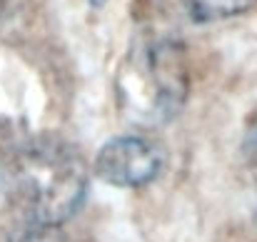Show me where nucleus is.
Returning <instances> with one entry per match:
<instances>
[{"instance_id":"nucleus-1","label":"nucleus","mask_w":257,"mask_h":242,"mask_svg":"<svg viewBox=\"0 0 257 242\" xmlns=\"http://www.w3.org/2000/svg\"><path fill=\"white\" fill-rule=\"evenodd\" d=\"M23 187L35 225H63L85 202L87 172L80 155L60 143L33 145L23 155Z\"/></svg>"},{"instance_id":"nucleus-6","label":"nucleus","mask_w":257,"mask_h":242,"mask_svg":"<svg viewBox=\"0 0 257 242\" xmlns=\"http://www.w3.org/2000/svg\"><path fill=\"white\" fill-rule=\"evenodd\" d=\"M242 148H245V158H247V165H250V172L255 177V187H257V123L247 130ZM255 222H257V212H255Z\"/></svg>"},{"instance_id":"nucleus-4","label":"nucleus","mask_w":257,"mask_h":242,"mask_svg":"<svg viewBox=\"0 0 257 242\" xmlns=\"http://www.w3.org/2000/svg\"><path fill=\"white\" fill-rule=\"evenodd\" d=\"M257 8V0H190V15L197 23L232 20Z\"/></svg>"},{"instance_id":"nucleus-5","label":"nucleus","mask_w":257,"mask_h":242,"mask_svg":"<svg viewBox=\"0 0 257 242\" xmlns=\"http://www.w3.org/2000/svg\"><path fill=\"white\" fill-rule=\"evenodd\" d=\"M20 242H68V237L58 230V225H35Z\"/></svg>"},{"instance_id":"nucleus-3","label":"nucleus","mask_w":257,"mask_h":242,"mask_svg":"<svg viewBox=\"0 0 257 242\" xmlns=\"http://www.w3.org/2000/svg\"><path fill=\"white\" fill-rule=\"evenodd\" d=\"M153 73L160 85V100L165 102V107L175 110L182 102L185 90H187V68H185V58L177 43H165L155 50Z\"/></svg>"},{"instance_id":"nucleus-2","label":"nucleus","mask_w":257,"mask_h":242,"mask_svg":"<svg viewBox=\"0 0 257 242\" xmlns=\"http://www.w3.org/2000/svg\"><path fill=\"white\" fill-rule=\"evenodd\" d=\"M165 165L163 150L140 135H120L105 143L95 158V175L115 187H143L153 182Z\"/></svg>"}]
</instances>
